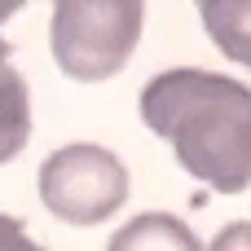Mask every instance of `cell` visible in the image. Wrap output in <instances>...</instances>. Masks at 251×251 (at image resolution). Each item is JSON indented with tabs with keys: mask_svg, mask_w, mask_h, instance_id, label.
<instances>
[{
	"mask_svg": "<svg viewBox=\"0 0 251 251\" xmlns=\"http://www.w3.org/2000/svg\"><path fill=\"white\" fill-rule=\"evenodd\" d=\"M141 119L216 194L251 185V88L212 71H163L141 88Z\"/></svg>",
	"mask_w": 251,
	"mask_h": 251,
	"instance_id": "cell-1",
	"label": "cell"
},
{
	"mask_svg": "<svg viewBox=\"0 0 251 251\" xmlns=\"http://www.w3.org/2000/svg\"><path fill=\"white\" fill-rule=\"evenodd\" d=\"M141 22H146L141 0H62L49 26L53 57L79 84L110 79L132 57Z\"/></svg>",
	"mask_w": 251,
	"mask_h": 251,
	"instance_id": "cell-2",
	"label": "cell"
},
{
	"mask_svg": "<svg viewBox=\"0 0 251 251\" xmlns=\"http://www.w3.org/2000/svg\"><path fill=\"white\" fill-rule=\"evenodd\" d=\"M40 199L66 225H101L128 199V168L88 141L62 146L40 168Z\"/></svg>",
	"mask_w": 251,
	"mask_h": 251,
	"instance_id": "cell-3",
	"label": "cell"
},
{
	"mask_svg": "<svg viewBox=\"0 0 251 251\" xmlns=\"http://www.w3.org/2000/svg\"><path fill=\"white\" fill-rule=\"evenodd\" d=\"M106 251H203V247L185 221H176L168 212H141L110 238Z\"/></svg>",
	"mask_w": 251,
	"mask_h": 251,
	"instance_id": "cell-4",
	"label": "cell"
},
{
	"mask_svg": "<svg viewBox=\"0 0 251 251\" xmlns=\"http://www.w3.org/2000/svg\"><path fill=\"white\" fill-rule=\"evenodd\" d=\"M199 18L216 40V49L251 71V0H207L199 4Z\"/></svg>",
	"mask_w": 251,
	"mask_h": 251,
	"instance_id": "cell-5",
	"label": "cell"
},
{
	"mask_svg": "<svg viewBox=\"0 0 251 251\" xmlns=\"http://www.w3.org/2000/svg\"><path fill=\"white\" fill-rule=\"evenodd\" d=\"M31 137V93L26 79L9 66L0 75V163L18 159Z\"/></svg>",
	"mask_w": 251,
	"mask_h": 251,
	"instance_id": "cell-6",
	"label": "cell"
},
{
	"mask_svg": "<svg viewBox=\"0 0 251 251\" xmlns=\"http://www.w3.org/2000/svg\"><path fill=\"white\" fill-rule=\"evenodd\" d=\"M0 251H44L26 229H22V221H13V216H0Z\"/></svg>",
	"mask_w": 251,
	"mask_h": 251,
	"instance_id": "cell-7",
	"label": "cell"
},
{
	"mask_svg": "<svg viewBox=\"0 0 251 251\" xmlns=\"http://www.w3.org/2000/svg\"><path fill=\"white\" fill-rule=\"evenodd\" d=\"M207 251H251V221L225 225V229L212 238V247H207Z\"/></svg>",
	"mask_w": 251,
	"mask_h": 251,
	"instance_id": "cell-8",
	"label": "cell"
},
{
	"mask_svg": "<svg viewBox=\"0 0 251 251\" xmlns=\"http://www.w3.org/2000/svg\"><path fill=\"white\" fill-rule=\"evenodd\" d=\"M4 71H9V40L0 35V75H4Z\"/></svg>",
	"mask_w": 251,
	"mask_h": 251,
	"instance_id": "cell-9",
	"label": "cell"
}]
</instances>
